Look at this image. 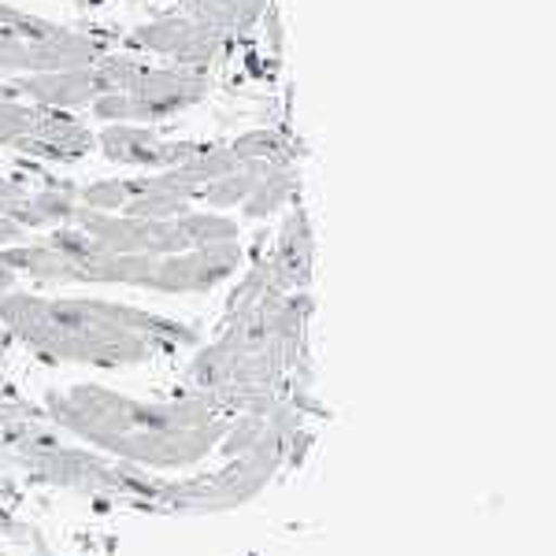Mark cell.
<instances>
[{
	"mask_svg": "<svg viewBox=\"0 0 556 556\" xmlns=\"http://www.w3.org/2000/svg\"><path fill=\"white\" fill-rule=\"evenodd\" d=\"M15 238H23V227L15 219H4V215H0V241H15Z\"/></svg>",
	"mask_w": 556,
	"mask_h": 556,
	"instance_id": "10",
	"label": "cell"
},
{
	"mask_svg": "<svg viewBox=\"0 0 556 556\" xmlns=\"http://www.w3.org/2000/svg\"><path fill=\"white\" fill-rule=\"evenodd\" d=\"M267 8H271V0H178V12L208 23L212 30H219L230 45L238 38H245V34L264 20Z\"/></svg>",
	"mask_w": 556,
	"mask_h": 556,
	"instance_id": "7",
	"label": "cell"
},
{
	"mask_svg": "<svg viewBox=\"0 0 556 556\" xmlns=\"http://www.w3.org/2000/svg\"><path fill=\"white\" fill-rule=\"evenodd\" d=\"M308 271H312V230H308L304 212H293L282 230V238H278L275 260L267 264V275H271L275 286H286V290H290V286L308 282Z\"/></svg>",
	"mask_w": 556,
	"mask_h": 556,
	"instance_id": "8",
	"label": "cell"
},
{
	"mask_svg": "<svg viewBox=\"0 0 556 556\" xmlns=\"http://www.w3.org/2000/svg\"><path fill=\"white\" fill-rule=\"evenodd\" d=\"M0 319L45 353L97 364L141 361L156 345L190 338L175 323L104 301H41L15 293L0 298Z\"/></svg>",
	"mask_w": 556,
	"mask_h": 556,
	"instance_id": "1",
	"label": "cell"
},
{
	"mask_svg": "<svg viewBox=\"0 0 556 556\" xmlns=\"http://www.w3.org/2000/svg\"><path fill=\"white\" fill-rule=\"evenodd\" d=\"M108 52H115L112 34L83 30V26L23 12L15 4H0V78L86 67Z\"/></svg>",
	"mask_w": 556,
	"mask_h": 556,
	"instance_id": "2",
	"label": "cell"
},
{
	"mask_svg": "<svg viewBox=\"0 0 556 556\" xmlns=\"http://www.w3.org/2000/svg\"><path fill=\"white\" fill-rule=\"evenodd\" d=\"M208 71L175 67V64H149L138 60L134 75L115 93H104L93 101V119L101 123H138V127H152L160 119H172L197 108L208 97Z\"/></svg>",
	"mask_w": 556,
	"mask_h": 556,
	"instance_id": "3",
	"label": "cell"
},
{
	"mask_svg": "<svg viewBox=\"0 0 556 556\" xmlns=\"http://www.w3.org/2000/svg\"><path fill=\"white\" fill-rule=\"evenodd\" d=\"M93 138L112 164L141 167V172H167V167H178L204 146V141L164 138V134H156L152 127H138V123H104V130L93 134Z\"/></svg>",
	"mask_w": 556,
	"mask_h": 556,
	"instance_id": "6",
	"label": "cell"
},
{
	"mask_svg": "<svg viewBox=\"0 0 556 556\" xmlns=\"http://www.w3.org/2000/svg\"><path fill=\"white\" fill-rule=\"evenodd\" d=\"M127 49L134 56L149 52V56H160L164 64L175 67H193V71H208L223 52L230 49V41L223 38L219 30H212L208 23L193 20L186 12H167L156 15V20L141 23L138 30L127 34Z\"/></svg>",
	"mask_w": 556,
	"mask_h": 556,
	"instance_id": "5",
	"label": "cell"
},
{
	"mask_svg": "<svg viewBox=\"0 0 556 556\" xmlns=\"http://www.w3.org/2000/svg\"><path fill=\"white\" fill-rule=\"evenodd\" d=\"M0 215L4 219H15L20 227H45L41 215V193L23 190L12 178H0Z\"/></svg>",
	"mask_w": 556,
	"mask_h": 556,
	"instance_id": "9",
	"label": "cell"
},
{
	"mask_svg": "<svg viewBox=\"0 0 556 556\" xmlns=\"http://www.w3.org/2000/svg\"><path fill=\"white\" fill-rule=\"evenodd\" d=\"M138 60L141 56H134V52H108V56L93 60L86 67L52 71V75H20L4 89L15 101H30L38 108L75 115L83 108H93V101H101L104 93H115L134 75Z\"/></svg>",
	"mask_w": 556,
	"mask_h": 556,
	"instance_id": "4",
	"label": "cell"
},
{
	"mask_svg": "<svg viewBox=\"0 0 556 556\" xmlns=\"http://www.w3.org/2000/svg\"><path fill=\"white\" fill-rule=\"evenodd\" d=\"M64 4H71V8H97L101 0H64Z\"/></svg>",
	"mask_w": 556,
	"mask_h": 556,
	"instance_id": "11",
	"label": "cell"
}]
</instances>
